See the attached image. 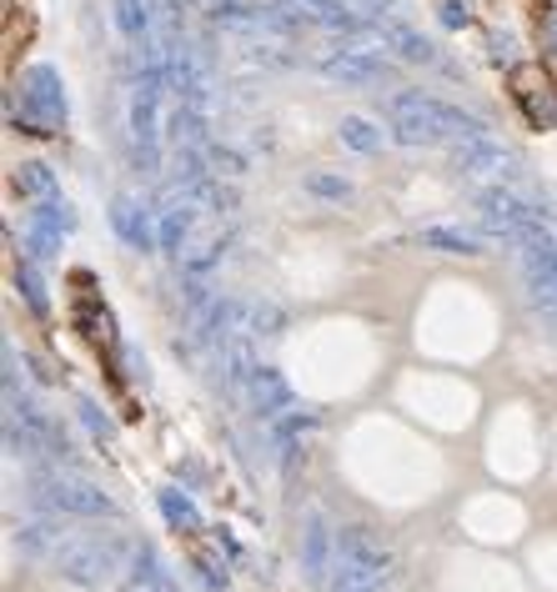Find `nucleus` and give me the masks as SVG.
Wrapping results in <instances>:
<instances>
[{
	"label": "nucleus",
	"mask_w": 557,
	"mask_h": 592,
	"mask_svg": "<svg viewBox=\"0 0 557 592\" xmlns=\"http://www.w3.org/2000/svg\"><path fill=\"white\" fill-rule=\"evenodd\" d=\"M391 136L402 146H457L487 136V121L428 91H397L391 95Z\"/></svg>",
	"instance_id": "1"
},
{
	"label": "nucleus",
	"mask_w": 557,
	"mask_h": 592,
	"mask_svg": "<svg viewBox=\"0 0 557 592\" xmlns=\"http://www.w3.org/2000/svg\"><path fill=\"white\" fill-rule=\"evenodd\" d=\"M126 543L121 537H71L56 553V572L81 592H101L126 572Z\"/></svg>",
	"instance_id": "2"
},
{
	"label": "nucleus",
	"mask_w": 557,
	"mask_h": 592,
	"mask_svg": "<svg viewBox=\"0 0 557 592\" xmlns=\"http://www.w3.org/2000/svg\"><path fill=\"white\" fill-rule=\"evenodd\" d=\"M31 487H36V502L46 512H60V517H116V498L101 492L91 477L60 473V467H36L31 473Z\"/></svg>",
	"instance_id": "3"
},
{
	"label": "nucleus",
	"mask_w": 557,
	"mask_h": 592,
	"mask_svg": "<svg viewBox=\"0 0 557 592\" xmlns=\"http://www.w3.org/2000/svg\"><path fill=\"white\" fill-rule=\"evenodd\" d=\"M477 216H482V226L492 237L512 241V247H537V241H547V216L522 202L518 191H508L502 181L477 191Z\"/></svg>",
	"instance_id": "4"
},
{
	"label": "nucleus",
	"mask_w": 557,
	"mask_h": 592,
	"mask_svg": "<svg viewBox=\"0 0 557 592\" xmlns=\"http://www.w3.org/2000/svg\"><path fill=\"white\" fill-rule=\"evenodd\" d=\"M21 106L25 116H11L25 136H56L71 116V101H66V81H60L56 66H31L21 76Z\"/></svg>",
	"instance_id": "5"
},
{
	"label": "nucleus",
	"mask_w": 557,
	"mask_h": 592,
	"mask_svg": "<svg viewBox=\"0 0 557 592\" xmlns=\"http://www.w3.org/2000/svg\"><path fill=\"white\" fill-rule=\"evenodd\" d=\"M317 71L332 86H342V91H372V86L391 81V60L377 56V50L346 46V50H327V56L317 60Z\"/></svg>",
	"instance_id": "6"
},
{
	"label": "nucleus",
	"mask_w": 557,
	"mask_h": 592,
	"mask_svg": "<svg viewBox=\"0 0 557 592\" xmlns=\"http://www.w3.org/2000/svg\"><path fill=\"white\" fill-rule=\"evenodd\" d=\"M337 568H352L372 582H387L391 553L382 547V537L372 533V527H342V533H337Z\"/></svg>",
	"instance_id": "7"
},
{
	"label": "nucleus",
	"mask_w": 557,
	"mask_h": 592,
	"mask_svg": "<svg viewBox=\"0 0 557 592\" xmlns=\"http://www.w3.org/2000/svg\"><path fill=\"white\" fill-rule=\"evenodd\" d=\"M452 171L463 177H487V181H512L518 177V156L498 146L492 136H473V141L452 146Z\"/></svg>",
	"instance_id": "8"
},
{
	"label": "nucleus",
	"mask_w": 557,
	"mask_h": 592,
	"mask_svg": "<svg viewBox=\"0 0 557 592\" xmlns=\"http://www.w3.org/2000/svg\"><path fill=\"white\" fill-rule=\"evenodd\" d=\"M332 568H337V533L327 527L321 512H307V527H302V578L311 588H321V582L332 578Z\"/></svg>",
	"instance_id": "9"
},
{
	"label": "nucleus",
	"mask_w": 557,
	"mask_h": 592,
	"mask_svg": "<svg viewBox=\"0 0 557 592\" xmlns=\"http://www.w3.org/2000/svg\"><path fill=\"white\" fill-rule=\"evenodd\" d=\"M241 397L251 402V412H257L261 422H276V417H286V412H292V402H297L292 382H286L276 367H266V362L251 372V382H247V391H241Z\"/></svg>",
	"instance_id": "10"
},
{
	"label": "nucleus",
	"mask_w": 557,
	"mask_h": 592,
	"mask_svg": "<svg viewBox=\"0 0 557 592\" xmlns=\"http://www.w3.org/2000/svg\"><path fill=\"white\" fill-rule=\"evenodd\" d=\"M367 21H372V36H382V46H391L407 66H442L437 46H432L422 31H412V25H402V21H387V15H377V11H372Z\"/></svg>",
	"instance_id": "11"
},
{
	"label": "nucleus",
	"mask_w": 557,
	"mask_h": 592,
	"mask_svg": "<svg viewBox=\"0 0 557 592\" xmlns=\"http://www.w3.org/2000/svg\"><path fill=\"white\" fill-rule=\"evenodd\" d=\"M111 231H116V237L126 241L130 251L161 247V241H156V216L146 212L136 196H116V202H111Z\"/></svg>",
	"instance_id": "12"
},
{
	"label": "nucleus",
	"mask_w": 557,
	"mask_h": 592,
	"mask_svg": "<svg viewBox=\"0 0 557 592\" xmlns=\"http://www.w3.org/2000/svg\"><path fill=\"white\" fill-rule=\"evenodd\" d=\"M196 212H202V206L191 202V196H171L167 212H156V241H161L167 257H181V251H186L191 226H196Z\"/></svg>",
	"instance_id": "13"
},
{
	"label": "nucleus",
	"mask_w": 557,
	"mask_h": 592,
	"mask_svg": "<svg viewBox=\"0 0 557 592\" xmlns=\"http://www.w3.org/2000/svg\"><path fill=\"white\" fill-rule=\"evenodd\" d=\"M66 543H71V537H66V527H60V512H46V517L15 527V547H21L25 557H56Z\"/></svg>",
	"instance_id": "14"
},
{
	"label": "nucleus",
	"mask_w": 557,
	"mask_h": 592,
	"mask_svg": "<svg viewBox=\"0 0 557 592\" xmlns=\"http://www.w3.org/2000/svg\"><path fill=\"white\" fill-rule=\"evenodd\" d=\"M302 15H307L311 25H321V31H342V36H367L372 21H362L356 11H346L342 0H292Z\"/></svg>",
	"instance_id": "15"
},
{
	"label": "nucleus",
	"mask_w": 557,
	"mask_h": 592,
	"mask_svg": "<svg viewBox=\"0 0 557 592\" xmlns=\"http://www.w3.org/2000/svg\"><path fill=\"white\" fill-rule=\"evenodd\" d=\"M417 241H422V251H437V257H487V241L463 226H422Z\"/></svg>",
	"instance_id": "16"
},
{
	"label": "nucleus",
	"mask_w": 557,
	"mask_h": 592,
	"mask_svg": "<svg viewBox=\"0 0 557 592\" xmlns=\"http://www.w3.org/2000/svg\"><path fill=\"white\" fill-rule=\"evenodd\" d=\"M130 588H161V592H181V582L171 578V568L161 562L156 547H130Z\"/></svg>",
	"instance_id": "17"
},
{
	"label": "nucleus",
	"mask_w": 557,
	"mask_h": 592,
	"mask_svg": "<svg viewBox=\"0 0 557 592\" xmlns=\"http://www.w3.org/2000/svg\"><path fill=\"white\" fill-rule=\"evenodd\" d=\"M11 186L25 202H46V196H56V171H50L46 161H21V167L11 171Z\"/></svg>",
	"instance_id": "18"
},
{
	"label": "nucleus",
	"mask_w": 557,
	"mask_h": 592,
	"mask_svg": "<svg viewBox=\"0 0 557 592\" xmlns=\"http://www.w3.org/2000/svg\"><path fill=\"white\" fill-rule=\"evenodd\" d=\"M116 25H121V36H126L130 46L156 41V15H151L146 0H116Z\"/></svg>",
	"instance_id": "19"
},
{
	"label": "nucleus",
	"mask_w": 557,
	"mask_h": 592,
	"mask_svg": "<svg viewBox=\"0 0 557 592\" xmlns=\"http://www.w3.org/2000/svg\"><path fill=\"white\" fill-rule=\"evenodd\" d=\"M15 292L25 296V307L36 311V317H46V311H50V296H46V276L36 272V257H31V261H15Z\"/></svg>",
	"instance_id": "20"
},
{
	"label": "nucleus",
	"mask_w": 557,
	"mask_h": 592,
	"mask_svg": "<svg viewBox=\"0 0 557 592\" xmlns=\"http://www.w3.org/2000/svg\"><path fill=\"white\" fill-rule=\"evenodd\" d=\"M156 502H161V517H167L171 527H202V512L186 498V487H161Z\"/></svg>",
	"instance_id": "21"
},
{
	"label": "nucleus",
	"mask_w": 557,
	"mask_h": 592,
	"mask_svg": "<svg viewBox=\"0 0 557 592\" xmlns=\"http://www.w3.org/2000/svg\"><path fill=\"white\" fill-rule=\"evenodd\" d=\"M337 136H342V146H352V151H362V156H372V151H382V136L377 126H372L367 116H342V126H337Z\"/></svg>",
	"instance_id": "22"
},
{
	"label": "nucleus",
	"mask_w": 557,
	"mask_h": 592,
	"mask_svg": "<svg viewBox=\"0 0 557 592\" xmlns=\"http://www.w3.org/2000/svg\"><path fill=\"white\" fill-rule=\"evenodd\" d=\"M221 257H226V241L221 237H212V241H202V247H191V251H181V276H212L216 266H221Z\"/></svg>",
	"instance_id": "23"
},
{
	"label": "nucleus",
	"mask_w": 557,
	"mask_h": 592,
	"mask_svg": "<svg viewBox=\"0 0 557 592\" xmlns=\"http://www.w3.org/2000/svg\"><path fill=\"white\" fill-rule=\"evenodd\" d=\"M247 332L251 337H282L286 311L276 307V301H247Z\"/></svg>",
	"instance_id": "24"
},
{
	"label": "nucleus",
	"mask_w": 557,
	"mask_h": 592,
	"mask_svg": "<svg viewBox=\"0 0 557 592\" xmlns=\"http://www.w3.org/2000/svg\"><path fill=\"white\" fill-rule=\"evenodd\" d=\"M76 412H81V426H86V432H91L95 442H106V447H111V442H116V422H111V417H106V407L95 402V397H81V402H76Z\"/></svg>",
	"instance_id": "25"
},
{
	"label": "nucleus",
	"mask_w": 557,
	"mask_h": 592,
	"mask_svg": "<svg viewBox=\"0 0 557 592\" xmlns=\"http://www.w3.org/2000/svg\"><path fill=\"white\" fill-rule=\"evenodd\" d=\"M522 272L557 282V241L547 237V241H537V247H522Z\"/></svg>",
	"instance_id": "26"
},
{
	"label": "nucleus",
	"mask_w": 557,
	"mask_h": 592,
	"mask_svg": "<svg viewBox=\"0 0 557 592\" xmlns=\"http://www.w3.org/2000/svg\"><path fill=\"white\" fill-rule=\"evenodd\" d=\"M31 221H46V226H56V231H66V237H71V231H76V206L66 202V196H46V202H36Z\"/></svg>",
	"instance_id": "27"
},
{
	"label": "nucleus",
	"mask_w": 557,
	"mask_h": 592,
	"mask_svg": "<svg viewBox=\"0 0 557 592\" xmlns=\"http://www.w3.org/2000/svg\"><path fill=\"white\" fill-rule=\"evenodd\" d=\"M60 237L66 231H56V226H46V221H25V251L36 261H50L60 251Z\"/></svg>",
	"instance_id": "28"
},
{
	"label": "nucleus",
	"mask_w": 557,
	"mask_h": 592,
	"mask_svg": "<svg viewBox=\"0 0 557 592\" xmlns=\"http://www.w3.org/2000/svg\"><path fill=\"white\" fill-rule=\"evenodd\" d=\"M527 301H533V311L557 332V282H547V276H527Z\"/></svg>",
	"instance_id": "29"
},
{
	"label": "nucleus",
	"mask_w": 557,
	"mask_h": 592,
	"mask_svg": "<svg viewBox=\"0 0 557 592\" xmlns=\"http://www.w3.org/2000/svg\"><path fill=\"white\" fill-rule=\"evenodd\" d=\"M307 191H311V196H321V202H346V196H352V181H346V177H327V171H311Z\"/></svg>",
	"instance_id": "30"
},
{
	"label": "nucleus",
	"mask_w": 557,
	"mask_h": 592,
	"mask_svg": "<svg viewBox=\"0 0 557 592\" xmlns=\"http://www.w3.org/2000/svg\"><path fill=\"white\" fill-rule=\"evenodd\" d=\"M206 167H212L216 177H221V171L226 177H241V171H247V156L231 151V146H221V141H212L206 146Z\"/></svg>",
	"instance_id": "31"
},
{
	"label": "nucleus",
	"mask_w": 557,
	"mask_h": 592,
	"mask_svg": "<svg viewBox=\"0 0 557 592\" xmlns=\"http://www.w3.org/2000/svg\"><path fill=\"white\" fill-rule=\"evenodd\" d=\"M437 21L452 25V31H463V25H473V5L467 0H437Z\"/></svg>",
	"instance_id": "32"
},
{
	"label": "nucleus",
	"mask_w": 557,
	"mask_h": 592,
	"mask_svg": "<svg viewBox=\"0 0 557 592\" xmlns=\"http://www.w3.org/2000/svg\"><path fill=\"white\" fill-rule=\"evenodd\" d=\"M492 60H502V66H512V41H508V36H498V41H492Z\"/></svg>",
	"instance_id": "33"
},
{
	"label": "nucleus",
	"mask_w": 557,
	"mask_h": 592,
	"mask_svg": "<svg viewBox=\"0 0 557 592\" xmlns=\"http://www.w3.org/2000/svg\"><path fill=\"white\" fill-rule=\"evenodd\" d=\"M553 226H557V221H553Z\"/></svg>",
	"instance_id": "34"
}]
</instances>
